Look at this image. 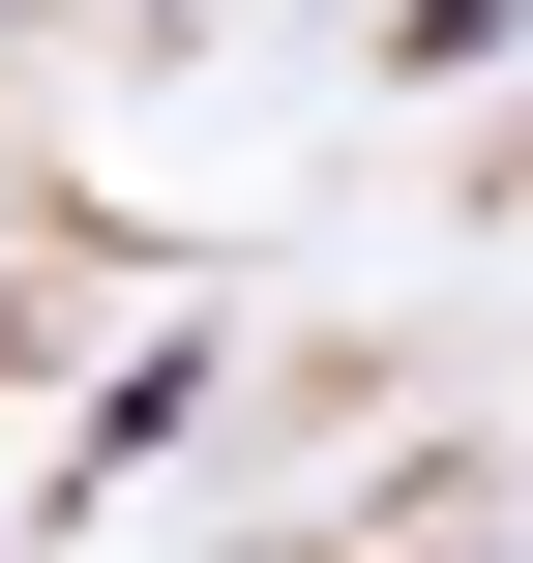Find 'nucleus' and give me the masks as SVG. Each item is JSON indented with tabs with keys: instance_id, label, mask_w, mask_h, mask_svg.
<instances>
[]
</instances>
